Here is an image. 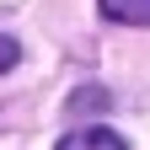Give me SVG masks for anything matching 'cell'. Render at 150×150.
<instances>
[{"label": "cell", "instance_id": "obj_1", "mask_svg": "<svg viewBox=\"0 0 150 150\" xmlns=\"http://www.w3.org/2000/svg\"><path fill=\"white\" fill-rule=\"evenodd\" d=\"M54 150H129V139L107 123H91V129H70Z\"/></svg>", "mask_w": 150, "mask_h": 150}, {"label": "cell", "instance_id": "obj_2", "mask_svg": "<svg viewBox=\"0 0 150 150\" xmlns=\"http://www.w3.org/2000/svg\"><path fill=\"white\" fill-rule=\"evenodd\" d=\"M107 22H129V27H150V0H97Z\"/></svg>", "mask_w": 150, "mask_h": 150}, {"label": "cell", "instance_id": "obj_3", "mask_svg": "<svg viewBox=\"0 0 150 150\" xmlns=\"http://www.w3.org/2000/svg\"><path fill=\"white\" fill-rule=\"evenodd\" d=\"M86 107H107V91H102V86H81V91L70 97V112H86Z\"/></svg>", "mask_w": 150, "mask_h": 150}, {"label": "cell", "instance_id": "obj_4", "mask_svg": "<svg viewBox=\"0 0 150 150\" xmlns=\"http://www.w3.org/2000/svg\"><path fill=\"white\" fill-rule=\"evenodd\" d=\"M16 59H22V43H16L11 32H0V75H6V70H16Z\"/></svg>", "mask_w": 150, "mask_h": 150}]
</instances>
